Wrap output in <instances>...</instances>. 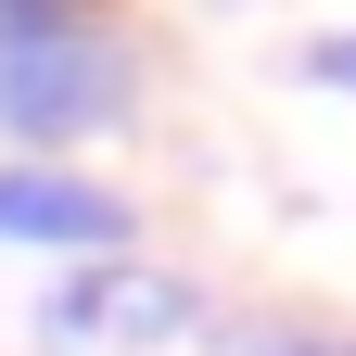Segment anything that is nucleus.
I'll return each mask as SVG.
<instances>
[{"mask_svg":"<svg viewBox=\"0 0 356 356\" xmlns=\"http://www.w3.org/2000/svg\"><path fill=\"white\" fill-rule=\"evenodd\" d=\"M127 102V64L76 13H0V127L13 140H76Z\"/></svg>","mask_w":356,"mask_h":356,"instance_id":"f257e3e1","label":"nucleus"},{"mask_svg":"<svg viewBox=\"0 0 356 356\" xmlns=\"http://www.w3.org/2000/svg\"><path fill=\"white\" fill-rule=\"evenodd\" d=\"M191 331H204V293L165 267H127V254H89L38 293V343H64V356H165Z\"/></svg>","mask_w":356,"mask_h":356,"instance_id":"f03ea898","label":"nucleus"},{"mask_svg":"<svg viewBox=\"0 0 356 356\" xmlns=\"http://www.w3.org/2000/svg\"><path fill=\"white\" fill-rule=\"evenodd\" d=\"M0 242H38V254H115L127 242V204L89 191V178H51V165H0Z\"/></svg>","mask_w":356,"mask_h":356,"instance_id":"7ed1b4c3","label":"nucleus"},{"mask_svg":"<svg viewBox=\"0 0 356 356\" xmlns=\"http://www.w3.org/2000/svg\"><path fill=\"white\" fill-rule=\"evenodd\" d=\"M204 356H356L331 318H204Z\"/></svg>","mask_w":356,"mask_h":356,"instance_id":"20e7f679","label":"nucleus"},{"mask_svg":"<svg viewBox=\"0 0 356 356\" xmlns=\"http://www.w3.org/2000/svg\"><path fill=\"white\" fill-rule=\"evenodd\" d=\"M305 64H318L331 89H356V38H318V51H305Z\"/></svg>","mask_w":356,"mask_h":356,"instance_id":"39448f33","label":"nucleus"}]
</instances>
